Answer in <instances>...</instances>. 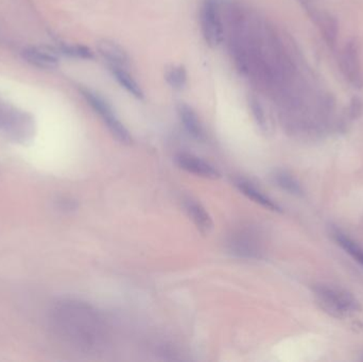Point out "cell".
I'll list each match as a JSON object with an SVG mask.
<instances>
[{
	"instance_id": "obj_1",
	"label": "cell",
	"mask_w": 363,
	"mask_h": 362,
	"mask_svg": "<svg viewBox=\"0 0 363 362\" xmlns=\"http://www.w3.org/2000/svg\"><path fill=\"white\" fill-rule=\"evenodd\" d=\"M51 330L62 343L86 355L102 354L110 344V327L98 308L78 300H63L49 316Z\"/></svg>"
},
{
	"instance_id": "obj_2",
	"label": "cell",
	"mask_w": 363,
	"mask_h": 362,
	"mask_svg": "<svg viewBox=\"0 0 363 362\" xmlns=\"http://www.w3.org/2000/svg\"><path fill=\"white\" fill-rule=\"evenodd\" d=\"M226 248L230 254L237 258L257 260L264 256V238L257 227L242 225L230 231Z\"/></svg>"
},
{
	"instance_id": "obj_3",
	"label": "cell",
	"mask_w": 363,
	"mask_h": 362,
	"mask_svg": "<svg viewBox=\"0 0 363 362\" xmlns=\"http://www.w3.org/2000/svg\"><path fill=\"white\" fill-rule=\"evenodd\" d=\"M313 294L320 307L335 318H346L359 310L356 298L343 289L319 285L313 288Z\"/></svg>"
},
{
	"instance_id": "obj_4",
	"label": "cell",
	"mask_w": 363,
	"mask_h": 362,
	"mask_svg": "<svg viewBox=\"0 0 363 362\" xmlns=\"http://www.w3.org/2000/svg\"><path fill=\"white\" fill-rule=\"evenodd\" d=\"M32 116L0 100V132L15 142L29 140L35 131Z\"/></svg>"
},
{
	"instance_id": "obj_5",
	"label": "cell",
	"mask_w": 363,
	"mask_h": 362,
	"mask_svg": "<svg viewBox=\"0 0 363 362\" xmlns=\"http://www.w3.org/2000/svg\"><path fill=\"white\" fill-rule=\"evenodd\" d=\"M81 94L83 98L86 99V102L90 104V108L99 115L102 122L108 126V131L118 142L124 144H132V136L129 130L120 122L113 108L108 104V100L104 99V97L90 88H81Z\"/></svg>"
},
{
	"instance_id": "obj_6",
	"label": "cell",
	"mask_w": 363,
	"mask_h": 362,
	"mask_svg": "<svg viewBox=\"0 0 363 362\" xmlns=\"http://www.w3.org/2000/svg\"><path fill=\"white\" fill-rule=\"evenodd\" d=\"M201 30L208 46H219L224 37V28L221 19L220 1L204 0L200 11Z\"/></svg>"
},
{
	"instance_id": "obj_7",
	"label": "cell",
	"mask_w": 363,
	"mask_h": 362,
	"mask_svg": "<svg viewBox=\"0 0 363 362\" xmlns=\"http://www.w3.org/2000/svg\"><path fill=\"white\" fill-rule=\"evenodd\" d=\"M341 70L355 88H363V69L361 65L360 49L355 39H351L345 44L341 55Z\"/></svg>"
},
{
	"instance_id": "obj_8",
	"label": "cell",
	"mask_w": 363,
	"mask_h": 362,
	"mask_svg": "<svg viewBox=\"0 0 363 362\" xmlns=\"http://www.w3.org/2000/svg\"><path fill=\"white\" fill-rule=\"evenodd\" d=\"M175 162L181 169L198 175V177L205 178V179L215 180L220 177L218 170L209 164L208 162L204 161L198 156L193 155L188 153H179L175 156Z\"/></svg>"
},
{
	"instance_id": "obj_9",
	"label": "cell",
	"mask_w": 363,
	"mask_h": 362,
	"mask_svg": "<svg viewBox=\"0 0 363 362\" xmlns=\"http://www.w3.org/2000/svg\"><path fill=\"white\" fill-rule=\"evenodd\" d=\"M98 51L108 67H130V59L120 45L110 39H102L98 43Z\"/></svg>"
},
{
	"instance_id": "obj_10",
	"label": "cell",
	"mask_w": 363,
	"mask_h": 362,
	"mask_svg": "<svg viewBox=\"0 0 363 362\" xmlns=\"http://www.w3.org/2000/svg\"><path fill=\"white\" fill-rule=\"evenodd\" d=\"M177 115L187 133L197 140H205V131L202 122L191 106L185 104L177 106Z\"/></svg>"
},
{
	"instance_id": "obj_11",
	"label": "cell",
	"mask_w": 363,
	"mask_h": 362,
	"mask_svg": "<svg viewBox=\"0 0 363 362\" xmlns=\"http://www.w3.org/2000/svg\"><path fill=\"white\" fill-rule=\"evenodd\" d=\"M234 185L238 188V191H242L246 198L255 202L257 204L262 205L264 209H270L273 211H281V207L276 204L273 200L270 199L268 196L264 195L262 191L253 184L248 182V180L242 178H237L234 180Z\"/></svg>"
},
{
	"instance_id": "obj_12",
	"label": "cell",
	"mask_w": 363,
	"mask_h": 362,
	"mask_svg": "<svg viewBox=\"0 0 363 362\" xmlns=\"http://www.w3.org/2000/svg\"><path fill=\"white\" fill-rule=\"evenodd\" d=\"M21 57L26 62L43 69H52L59 65L58 57L50 51L37 47H28L21 51Z\"/></svg>"
},
{
	"instance_id": "obj_13",
	"label": "cell",
	"mask_w": 363,
	"mask_h": 362,
	"mask_svg": "<svg viewBox=\"0 0 363 362\" xmlns=\"http://www.w3.org/2000/svg\"><path fill=\"white\" fill-rule=\"evenodd\" d=\"M185 209L195 227L202 234H208L213 229L212 217L207 213L202 204L195 200L187 199L185 201Z\"/></svg>"
},
{
	"instance_id": "obj_14",
	"label": "cell",
	"mask_w": 363,
	"mask_h": 362,
	"mask_svg": "<svg viewBox=\"0 0 363 362\" xmlns=\"http://www.w3.org/2000/svg\"><path fill=\"white\" fill-rule=\"evenodd\" d=\"M313 19L317 21L320 29L322 31L323 37L325 41L331 48H335L338 39L339 23L333 15L328 13H320V12H313Z\"/></svg>"
},
{
	"instance_id": "obj_15",
	"label": "cell",
	"mask_w": 363,
	"mask_h": 362,
	"mask_svg": "<svg viewBox=\"0 0 363 362\" xmlns=\"http://www.w3.org/2000/svg\"><path fill=\"white\" fill-rule=\"evenodd\" d=\"M110 74L113 75L115 80L119 83L120 86L127 90L130 95L137 99L144 98V92L141 85L138 84L137 81L130 74L129 69L121 68V67H108Z\"/></svg>"
},
{
	"instance_id": "obj_16",
	"label": "cell",
	"mask_w": 363,
	"mask_h": 362,
	"mask_svg": "<svg viewBox=\"0 0 363 362\" xmlns=\"http://www.w3.org/2000/svg\"><path fill=\"white\" fill-rule=\"evenodd\" d=\"M331 236L333 237V239L336 240V242L340 245L341 248H342L347 254L351 255L356 262H358L359 264L363 266L362 247H360L358 243L355 242L350 237L346 236V234H344L340 229H333V231H331Z\"/></svg>"
},
{
	"instance_id": "obj_17",
	"label": "cell",
	"mask_w": 363,
	"mask_h": 362,
	"mask_svg": "<svg viewBox=\"0 0 363 362\" xmlns=\"http://www.w3.org/2000/svg\"><path fill=\"white\" fill-rule=\"evenodd\" d=\"M274 181L282 189L291 193L293 196L303 195V189L299 182L295 180V177H292L288 172L283 171V170H278L274 173Z\"/></svg>"
},
{
	"instance_id": "obj_18",
	"label": "cell",
	"mask_w": 363,
	"mask_h": 362,
	"mask_svg": "<svg viewBox=\"0 0 363 362\" xmlns=\"http://www.w3.org/2000/svg\"><path fill=\"white\" fill-rule=\"evenodd\" d=\"M166 81L175 90H182L187 84V71L184 66L177 65L166 73Z\"/></svg>"
},
{
	"instance_id": "obj_19",
	"label": "cell",
	"mask_w": 363,
	"mask_h": 362,
	"mask_svg": "<svg viewBox=\"0 0 363 362\" xmlns=\"http://www.w3.org/2000/svg\"><path fill=\"white\" fill-rule=\"evenodd\" d=\"M248 106H250L251 112H252L254 120H255L256 124L259 126L260 130L264 132L268 131L267 116H266V113H264V108H262L259 100L255 96H251L248 98Z\"/></svg>"
},
{
	"instance_id": "obj_20",
	"label": "cell",
	"mask_w": 363,
	"mask_h": 362,
	"mask_svg": "<svg viewBox=\"0 0 363 362\" xmlns=\"http://www.w3.org/2000/svg\"><path fill=\"white\" fill-rule=\"evenodd\" d=\"M61 53L68 57L82 59V60H92L94 59V53L88 47L82 45H62L60 47Z\"/></svg>"
},
{
	"instance_id": "obj_21",
	"label": "cell",
	"mask_w": 363,
	"mask_h": 362,
	"mask_svg": "<svg viewBox=\"0 0 363 362\" xmlns=\"http://www.w3.org/2000/svg\"><path fill=\"white\" fill-rule=\"evenodd\" d=\"M363 112V101L359 97H354L351 101L350 106H349V115L352 120H356L362 114Z\"/></svg>"
}]
</instances>
